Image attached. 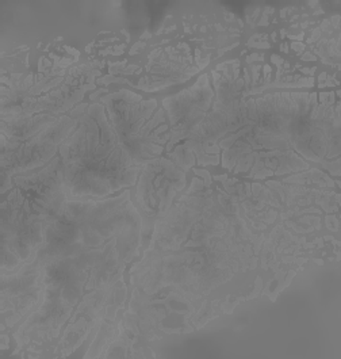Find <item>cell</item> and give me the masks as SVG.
Returning <instances> with one entry per match:
<instances>
[{"mask_svg": "<svg viewBox=\"0 0 341 359\" xmlns=\"http://www.w3.org/2000/svg\"><path fill=\"white\" fill-rule=\"evenodd\" d=\"M78 121L79 128L60 145L65 194L104 197L134 184L141 167L122 147L103 106H90Z\"/></svg>", "mask_w": 341, "mask_h": 359, "instance_id": "6da1fadb", "label": "cell"}, {"mask_svg": "<svg viewBox=\"0 0 341 359\" xmlns=\"http://www.w3.org/2000/svg\"><path fill=\"white\" fill-rule=\"evenodd\" d=\"M107 103V110L113 121V128L120 139L122 147L129 152L137 165L149 163L162 152V145L171 135L161 136L168 130L164 123V111L158 109L156 100L141 102V97L129 91H122L117 95H110L103 100Z\"/></svg>", "mask_w": 341, "mask_h": 359, "instance_id": "7a4b0ae2", "label": "cell"}, {"mask_svg": "<svg viewBox=\"0 0 341 359\" xmlns=\"http://www.w3.org/2000/svg\"><path fill=\"white\" fill-rule=\"evenodd\" d=\"M184 184V174L174 164L165 159L152 160L141 175L137 198L148 216H161Z\"/></svg>", "mask_w": 341, "mask_h": 359, "instance_id": "3957f363", "label": "cell"}, {"mask_svg": "<svg viewBox=\"0 0 341 359\" xmlns=\"http://www.w3.org/2000/svg\"><path fill=\"white\" fill-rule=\"evenodd\" d=\"M211 98L213 91L209 87L207 76L203 75L191 88L183 91L176 97L164 100V106L169 113L172 126L171 144L193 136L202 121L206 118L204 114L210 107Z\"/></svg>", "mask_w": 341, "mask_h": 359, "instance_id": "277c9868", "label": "cell"}]
</instances>
